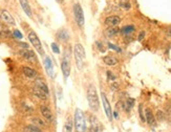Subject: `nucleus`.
<instances>
[{"label": "nucleus", "instance_id": "obj_1", "mask_svg": "<svg viewBox=\"0 0 171 132\" xmlns=\"http://www.w3.org/2000/svg\"><path fill=\"white\" fill-rule=\"evenodd\" d=\"M87 101H88V105L90 109L92 111H98L100 107L99 102V96H98L97 89L94 85H90L87 90Z\"/></svg>", "mask_w": 171, "mask_h": 132}, {"label": "nucleus", "instance_id": "obj_2", "mask_svg": "<svg viewBox=\"0 0 171 132\" xmlns=\"http://www.w3.org/2000/svg\"><path fill=\"white\" fill-rule=\"evenodd\" d=\"M74 60H76V64H77L78 69H82L83 65H84V61H85L86 58L85 50H84L82 44L78 43L74 45Z\"/></svg>", "mask_w": 171, "mask_h": 132}, {"label": "nucleus", "instance_id": "obj_3", "mask_svg": "<svg viewBox=\"0 0 171 132\" xmlns=\"http://www.w3.org/2000/svg\"><path fill=\"white\" fill-rule=\"evenodd\" d=\"M74 127L77 132H85L86 131V121L84 113L81 109L77 108L74 112Z\"/></svg>", "mask_w": 171, "mask_h": 132}, {"label": "nucleus", "instance_id": "obj_4", "mask_svg": "<svg viewBox=\"0 0 171 132\" xmlns=\"http://www.w3.org/2000/svg\"><path fill=\"white\" fill-rule=\"evenodd\" d=\"M74 20L77 22V24L79 28H83L84 23H85V19H84V12L81 6L80 3H74Z\"/></svg>", "mask_w": 171, "mask_h": 132}, {"label": "nucleus", "instance_id": "obj_5", "mask_svg": "<svg viewBox=\"0 0 171 132\" xmlns=\"http://www.w3.org/2000/svg\"><path fill=\"white\" fill-rule=\"evenodd\" d=\"M28 37L30 42L32 43V45H33V46L35 47V50L39 52V55H41V56L44 55V50H43V47H42V43H41V41H40V39L38 38V36H37V34L35 33V32H30Z\"/></svg>", "mask_w": 171, "mask_h": 132}, {"label": "nucleus", "instance_id": "obj_6", "mask_svg": "<svg viewBox=\"0 0 171 132\" xmlns=\"http://www.w3.org/2000/svg\"><path fill=\"white\" fill-rule=\"evenodd\" d=\"M0 19L2 20L4 23H6L8 25H11V26L16 25V22H15L13 16L8 11H6V10L1 11V13H0Z\"/></svg>", "mask_w": 171, "mask_h": 132}, {"label": "nucleus", "instance_id": "obj_7", "mask_svg": "<svg viewBox=\"0 0 171 132\" xmlns=\"http://www.w3.org/2000/svg\"><path fill=\"white\" fill-rule=\"evenodd\" d=\"M101 96H102L103 107H104V111H105V113H106V116L108 118L109 121H111V120H112V111H111L110 104H109V102H108V100H107V98H106V96H105V94H103L102 92Z\"/></svg>", "mask_w": 171, "mask_h": 132}, {"label": "nucleus", "instance_id": "obj_8", "mask_svg": "<svg viewBox=\"0 0 171 132\" xmlns=\"http://www.w3.org/2000/svg\"><path fill=\"white\" fill-rule=\"evenodd\" d=\"M61 69H62V72H63L64 80L66 81L68 79L69 74H70V63H69L67 58H63V60L61 62Z\"/></svg>", "mask_w": 171, "mask_h": 132}, {"label": "nucleus", "instance_id": "obj_9", "mask_svg": "<svg viewBox=\"0 0 171 132\" xmlns=\"http://www.w3.org/2000/svg\"><path fill=\"white\" fill-rule=\"evenodd\" d=\"M20 55L22 56L23 59H25L26 61H30V62H36L37 61V57L35 55L34 50H22L20 52Z\"/></svg>", "mask_w": 171, "mask_h": 132}, {"label": "nucleus", "instance_id": "obj_10", "mask_svg": "<svg viewBox=\"0 0 171 132\" xmlns=\"http://www.w3.org/2000/svg\"><path fill=\"white\" fill-rule=\"evenodd\" d=\"M105 25H107L108 28L111 26H118L121 23V18L119 16H109L105 19Z\"/></svg>", "mask_w": 171, "mask_h": 132}, {"label": "nucleus", "instance_id": "obj_11", "mask_svg": "<svg viewBox=\"0 0 171 132\" xmlns=\"http://www.w3.org/2000/svg\"><path fill=\"white\" fill-rule=\"evenodd\" d=\"M44 67H45V70H46L47 74H48L50 78H54V65H52V62L50 57H45Z\"/></svg>", "mask_w": 171, "mask_h": 132}, {"label": "nucleus", "instance_id": "obj_12", "mask_svg": "<svg viewBox=\"0 0 171 132\" xmlns=\"http://www.w3.org/2000/svg\"><path fill=\"white\" fill-rule=\"evenodd\" d=\"M22 72H23V74H24L26 78H28V79H35V78H37V76H38L36 70L33 69L32 67H28V66H23Z\"/></svg>", "mask_w": 171, "mask_h": 132}, {"label": "nucleus", "instance_id": "obj_13", "mask_svg": "<svg viewBox=\"0 0 171 132\" xmlns=\"http://www.w3.org/2000/svg\"><path fill=\"white\" fill-rule=\"evenodd\" d=\"M19 3H20V6H21V8H22L23 12H24L25 14L28 15L30 18L33 16L32 8H30V3H28V0H19Z\"/></svg>", "mask_w": 171, "mask_h": 132}, {"label": "nucleus", "instance_id": "obj_14", "mask_svg": "<svg viewBox=\"0 0 171 132\" xmlns=\"http://www.w3.org/2000/svg\"><path fill=\"white\" fill-rule=\"evenodd\" d=\"M40 111H41V114L43 116V118L46 120L47 122H52V113L50 111V109L46 106H41L40 108Z\"/></svg>", "mask_w": 171, "mask_h": 132}, {"label": "nucleus", "instance_id": "obj_15", "mask_svg": "<svg viewBox=\"0 0 171 132\" xmlns=\"http://www.w3.org/2000/svg\"><path fill=\"white\" fill-rule=\"evenodd\" d=\"M145 120H146L147 123H148V124L150 125V126H152V127H154L155 124H157L154 116H153V113H152V111L150 109H146V116H145Z\"/></svg>", "mask_w": 171, "mask_h": 132}, {"label": "nucleus", "instance_id": "obj_16", "mask_svg": "<svg viewBox=\"0 0 171 132\" xmlns=\"http://www.w3.org/2000/svg\"><path fill=\"white\" fill-rule=\"evenodd\" d=\"M34 91V94L37 96V98H39L40 100H46L47 96H48V94H45L44 91L42 90V89H40L39 87H37V86H35L33 89Z\"/></svg>", "mask_w": 171, "mask_h": 132}, {"label": "nucleus", "instance_id": "obj_17", "mask_svg": "<svg viewBox=\"0 0 171 132\" xmlns=\"http://www.w3.org/2000/svg\"><path fill=\"white\" fill-rule=\"evenodd\" d=\"M57 37H58V39L60 40V41L66 42L67 40H68V38H69L68 32H67L66 30L62 28V30H58V33H57Z\"/></svg>", "mask_w": 171, "mask_h": 132}, {"label": "nucleus", "instance_id": "obj_18", "mask_svg": "<svg viewBox=\"0 0 171 132\" xmlns=\"http://www.w3.org/2000/svg\"><path fill=\"white\" fill-rule=\"evenodd\" d=\"M120 30L118 26H111V28H108L107 30H105V35L109 38H112V37L117 36L118 34H119Z\"/></svg>", "mask_w": 171, "mask_h": 132}, {"label": "nucleus", "instance_id": "obj_19", "mask_svg": "<svg viewBox=\"0 0 171 132\" xmlns=\"http://www.w3.org/2000/svg\"><path fill=\"white\" fill-rule=\"evenodd\" d=\"M35 86L39 87L40 89H42V90L44 91L45 94H50V89H48L47 85H46V84H45V83L43 82L42 80H37V81H36V84H35Z\"/></svg>", "mask_w": 171, "mask_h": 132}, {"label": "nucleus", "instance_id": "obj_20", "mask_svg": "<svg viewBox=\"0 0 171 132\" xmlns=\"http://www.w3.org/2000/svg\"><path fill=\"white\" fill-rule=\"evenodd\" d=\"M103 61H104L105 64H107V65H116L117 63H118V60H117L116 58H113V57H109V56H107V57H105L104 59H103Z\"/></svg>", "mask_w": 171, "mask_h": 132}, {"label": "nucleus", "instance_id": "obj_21", "mask_svg": "<svg viewBox=\"0 0 171 132\" xmlns=\"http://www.w3.org/2000/svg\"><path fill=\"white\" fill-rule=\"evenodd\" d=\"M134 26L133 25H127L125 28H122V34H124V35H130V34H132L134 32Z\"/></svg>", "mask_w": 171, "mask_h": 132}, {"label": "nucleus", "instance_id": "obj_22", "mask_svg": "<svg viewBox=\"0 0 171 132\" xmlns=\"http://www.w3.org/2000/svg\"><path fill=\"white\" fill-rule=\"evenodd\" d=\"M32 122H33V124L35 125V126H37V127H45V123L43 121H42L41 118H33V120H32Z\"/></svg>", "mask_w": 171, "mask_h": 132}, {"label": "nucleus", "instance_id": "obj_23", "mask_svg": "<svg viewBox=\"0 0 171 132\" xmlns=\"http://www.w3.org/2000/svg\"><path fill=\"white\" fill-rule=\"evenodd\" d=\"M25 132H42V131L39 127L35 126V125H28L25 128Z\"/></svg>", "mask_w": 171, "mask_h": 132}, {"label": "nucleus", "instance_id": "obj_24", "mask_svg": "<svg viewBox=\"0 0 171 132\" xmlns=\"http://www.w3.org/2000/svg\"><path fill=\"white\" fill-rule=\"evenodd\" d=\"M63 132H72V122L70 120H67L63 127Z\"/></svg>", "mask_w": 171, "mask_h": 132}, {"label": "nucleus", "instance_id": "obj_25", "mask_svg": "<svg viewBox=\"0 0 171 132\" xmlns=\"http://www.w3.org/2000/svg\"><path fill=\"white\" fill-rule=\"evenodd\" d=\"M11 35H12L11 32H10L8 30H6V28L0 30V38H8Z\"/></svg>", "mask_w": 171, "mask_h": 132}, {"label": "nucleus", "instance_id": "obj_26", "mask_svg": "<svg viewBox=\"0 0 171 132\" xmlns=\"http://www.w3.org/2000/svg\"><path fill=\"white\" fill-rule=\"evenodd\" d=\"M133 105H134V100L133 99H128L126 101V110L127 111H130L132 109Z\"/></svg>", "mask_w": 171, "mask_h": 132}, {"label": "nucleus", "instance_id": "obj_27", "mask_svg": "<svg viewBox=\"0 0 171 132\" xmlns=\"http://www.w3.org/2000/svg\"><path fill=\"white\" fill-rule=\"evenodd\" d=\"M52 50L55 54H60V48L56 43H52Z\"/></svg>", "mask_w": 171, "mask_h": 132}, {"label": "nucleus", "instance_id": "obj_28", "mask_svg": "<svg viewBox=\"0 0 171 132\" xmlns=\"http://www.w3.org/2000/svg\"><path fill=\"white\" fill-rule=\"evenodd\" d=\"M108 47L111 48V50H114L116 52H121V48H120V47L116 46V45H113V44H111V43L108 44Z\"/></svg>", "mask_w": 171, "mask_h": 132}, {"label": "nucleus", "instance_id": "obj_29", "mask_svg": "<svg viewBox=\"0 0 171 132\" xmlns=\"http://www.w3.org/2000/svg\"><path fill=\"white\" fill-rule=\"evenodd\" d=\"M14 37H16V38H18V39H21L22 38V35H21V33H20L19 30H14Z\"/></svg>", "mask_w": 171, "mask_h": 132}, {"label": "nucleus", "instance_id": "obj_30", "mask_svg": "<svg viewBox=\"0 0 171 132\" xmlns=\"http://www.w3.org/2000/svg\"><path fill=\"white\" fill-rule=\"evenodd\" d=\"M97 46L99 47L100 50H101V52H105L104 47H103V45H102V44H101V42H99V41L97 42Z\"/></svg>", "mask_w": 171, "mask_h": 132}, {"label": "nucleus", "instance_id": "obj_31", "mask_svg": "<svg viewBox=\"0 0 171 132\" xmlns=\"http://www.w3.org/2000/svg\"><path fill=\"white\" fill-rule=\"evenodd\" d=\"M107 74H108V79H110V80H116V76H113L110 72H107Z\"/></svg>", "mask_w": 171, "mask_h": 132}, {"label": "nucleus", "instance_id": "obj_32", "mask_svg": "<svg viewBox=\"0 0 171 132\" xmlns=\"http://www.w3.org/2000/svg\"><path fill=\"white\" fill-rule=\"evenodd\" d=\"M19 45H20L21 47H24L25 50H28V44H26V43H23V42H19Z\"/></svg>", "mask_w": 171, "mask_h": 132}, {"label": "nucleus", "instance_id": "obj_33", "mask_svg": "<svg viewBox=\"0 0 171 132\" xmlns=\"http://www.w3.org/2000/svg\"><path fill=\"white\" fill-rule=\"evenodd\" d=\"M144 37H145V33H144V32L140 33V36H139V41H142V40L144 39Z\"/></svg>", "mask_w": 171, "mask_h": 132}, {"label": "nucleus", "instance_id": "obj_34", "mask_svg": "<svg viewBox=\"0 0 171 132\" xmlns=\"http://www.w3.org/2000/svg\"><path fill=\"white\" fill-rule=\"evenodd\" d=\"M166 35L168 37H171V28H169L168 30H166Z\"/></svg>", "mask_w": 171, "mask_h": 132}, {"label": "nucleus", "instance_id": "obj_35", "mask_svg": "<svg viewBox=\"0 0 171 132\" xmlns=\"http://www.w3.org/2000/svg\"><path fill=\"white\" fill-rule=\"evenodd\" d=\"M56 1H57L58 3H62V2L64 1V0H56Z\"/></svg>", "mask_w": 171, "mask_h": 132}, {"label": "nucleus", "instance_id": "obj_36", "mask_svg": "<svg viewBox=\"0 0 171 132\" xmlns=\"http://www.w3.org/2000/svg\"><path fill=\"white\" fill-rule=\"evenodd\" d=\"M2 25H3V24H2V22L0 21V30H2V28H2Z\"/></svg>", "mask_w": 171, "mask_h": 132}, {"label": "nucleus", "instance_id": "obj_37", "mask_svg": "<svg viewBox=\"0 0 171 132\" xmlns=\"http://www.w3.org/2000/svg\"><path fill=\"white\" fill-rule=\"evenodd\" d=\"M113 116H116V118H118V113H117V112H114V113H113Z\"/></svg>", "mask_w": 171, "mask_h": 132}]
</instances>
